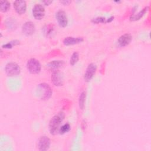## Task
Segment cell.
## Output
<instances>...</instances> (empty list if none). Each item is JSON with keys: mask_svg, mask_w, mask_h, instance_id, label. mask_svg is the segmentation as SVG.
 Segmentation results:
<instances>
[{"mask_svg": "<svg viewBox=\"0 0 151 151\" xmlns=\"http://www.w3.org/2000/svg\"><path fill=\"white\" fill-rule=\"evenodd\" d=\"M5 71L8 76L13 77L20 74L21 68L17 63L14 62H10L6 64Z\"/></svg>", "mask_w": 151, "mask_h": 151, "instance_id": "4", "label": "cell"}, {"mask_svg": "<svg viewBox=\"0 0 151 151\" xmlns=\"http://www.w3.org/2000/svg\"><path fill=\"white\" fill-rule=\"evenodd\" d=\"M132 40L131 34L126 33L121 35L117 40V45L120 47H124L129 45Z\"/></svg>", "mask_w": 151, "mask_h": 151, "instance_id": "12", "label": "cell"}, {"mask_svg": "<svg viewBox=\"0 0 151 151\" xmlns=\"http://www.w3.org/2000/svg\"><path fill=\"white\" fill-rule=\"evenodd\" d=\"M51 140L47 136H41L38 140V148L40 151H46L49 149Z\"/></svg>", "mask_w": 151, "mask_h": 151, "instance_id": "7", "label": "cell"}, {"mask_svg": "<svg viewBox=\"0 0 151 151\" xmlns=\"http://www.w3.org/2000/svg\"><path fill=\"white\" fill-rule=\"evenodd\" d=\"M86 92L85 91L81 92V93L80 95L79 100H78V103H79V107L80 109L83 110L84 107V103L86 100Z\"/></svg>", "mask_w": 151, "mask_h": 151, "instance_id": "17", "label": "cell"}, {"mask_svg": "<svg viewBox=\"0 0 151 151\" xmlns=\"http://www.w3.org/2000/svg\"><path fill=\"white\" fill-rule=\"evenodd\" d=\"M64 117V113L63 111H60L51 119L48 125L49 131L51 134L55 135L57 133Z\"/></svg>", "mask_w": 151, "mask_h": 151, "instance_id": "1", "label": "cell"}, {"mask_svg": "<svg viewBox=\"0 0 151 151\" xmlns=\"http://www.w3.org/2000/svg\"><path fill=\"white\" fill-rule=\"evenodd\" d=\"M149 9V6H146L144 7L141 11H140L137 14L131 15L130 17V21H137V20L140 19L146 14V12L148 11Z\"/></svg>", "mask_w": 151, "mask_h": 151, "instance_id": "15", "label": "cell"}, {"mask_svg": "<svg viewBox=\"0 0 151 151\" xmlns=\"http://www.w3.org/2000/svg\"><path fill=\"white\" fill-rule=\"evenodd\" d=\"M55 19L60 27L64 28L67 26L68 18L65 12L62 9H60L55 13Z\"/></svg>", "mask_w": 151, "mask_h": 151, "instance_id": "5", "label": "cell"}, {"mask_svg": "<svg viewBox=\"0 0 151 151\" xmlns=\"http://www.w3.org/2000/svg\"><path fill=\"white\" fill-rule=\"evenodd\" d=\"M70 125L69 123H65L64 124L60 126L58 130V132L60 134H63L67 132H68L70 130Z\"/></svg>", "mask_w": 151, "mask_h": 151, "instance_id": "19", "label": "cell"}, {"mask_svg": "<svg viewBox=\"0 0 151 151\" xmlns=\"http://www.w3.org/2000/svg\"><path fill=\"white\" fill-rule=\"evenodd\" d=\"M91 22L94 24L99 23H107V18L103 17H97L92 19Z\"/></svg>", "mask_w": 151, "mask_h": 151, "instance_id": "21", "label": "cell"}, {"mask_svg": "<svg viewBox=\"0 0 151 151\" xmlns=\"http://www.w3.org/2000/svg\"><path fill=\"white\" fill-rule=\"evenodd\" d=\"M61 3H62L63 4H64V5H68V4H69L70 3H71V1H60Z\"/></svg>", "mask_w": 151, "mask_h": 151, "instance_id": "23", "label": "cell"}, {"mask_svg": "<svg viewBox=\"0 0 151 151\" xmlns=\"http://www.w3.org/2000/svg\"><path fill=\"white\" fill-rule=\"evenodd\" d=\"M97 70V66L94 63H90L88 65L86 72L84 74V80L86 82L90 81L94 77Z\"/></svg>", "mask_w": 151, "mask_h": 151, "instance_id": "9", "label": "cell"}, {"mask_svg": "<svg viewBox=\"0 0 151 151\" xmlns=\"http://www.w3.org/2000/svg\"><path fill=\"white\" fill-rule=\"evenodd\" d=\"M13 5L15 11L19 15H22L25 12L27 9V4L25 1L16 0L14 2Z\"/></svg>", "mask_w": 151, "mask_h": 151, "instance_id": "11", "label": "cell"}, {"mask_svg": "<svg viewBox=\"0 0 151 151\" xmlns=\"http://www.w3.org/2000/svg\"><path fill=\"white\" fill-rule=\"evenodd\" d=\"M51 82L56 86H61L64 83L63 74L59 70L54 71L51 74Z\"/></svg>", "mask_w": 151, "mask_h": 151, "instance_id": "8", "label": "cell"}, {"mask_svg": "<svg viewBox=\"0 0 151 151\" xmlns=\"http://www.w3.org/2000/svg\"><path fill=\"white\" fill-rule=\"evenodd\" d=\"M44 34H45L47 36H48L50 34H51L53 32V30H54L53 25L51 24L46 25L45 28H44Z\"/></svg>", "mask_w": 151, "mask_h": 151, "instance_id": "22", "label": "cell"}, {"mask_svg": "<svg viewBox=\"0 0 151 151\" xmlns=\"http://www.w3.org/2000/svg\"><path fill=\"white\" fill-rule=\"evenodd\" d=\"M83 41H84V38L83 37H67L63 40V42L65 45H75V44L81 43Z\"/></svg>", "mask_w": 151, "mask_h": 151, "instance_id": "13", "label": "cell"}, {"mask_svg": "<svg viewBox=\"0 0 151 151\" xmlns=\"http://www.w3.org/2000/svg\"><path fill=\"white\" fill-rule=\"evenodd\" d=\"M32 12L35 19L40 20L42 19L45 15L44 6L41 4H35L32 8Z\"/></svg>", "mask_w": 151, "mask_h": 151, "instance_id": "6", "label": "cell"}, {"mask_svg": "<svg viewBox=\"0 0 151 151\" xmlns=\"http://www.w3.org/2000/svg\"><path fill=\"white\" fill-rule=\"evenodd\" d=\"M78 60H79V54L78 52L75 51L72 54L71 56V58L70 60V64L71 65H74L78 62Z\"/></svg>", "mask_w": 151, "mask_h": 151, "instance_id": "18", "label": "cell"}, {"mask_svg": "<svg viewBox=\"0 0 151 151\" xmlns=\"http://www.w3.org/2000/svg\"><path fill=\"white\" fill-rule=\"evenodd\" d=\"M37 93L41 100H47L51 97L52 90L49 84L45 83H42L37 86Z\"/></svg>", "mask_w": 151, "mask_h": 151, "instance_id": "2", "label": "cell"}, {"mask_svg": "<svg viewBox=\"0 0 151 151\" xmlns=\"http://www.w3.org/2000/svg\"><path fill=\"white\" fill-rule=\"evenodd\" d=\"M64 64V61L63 60H53L48 63L47 64V67L49 70L54 71L58 70V69L61 68Z\"/></svg>", "mask_w": 151, "mask_h": 151, "instance_id": "14", "label": "cell"}, {"mask_svg": "<svg viewBox=\"0 0 151 151\" xmlns=\"http://www.w3.org/2000/svg\"><path fill=\"white\" fill-rule=\"evenodd\" d=\"M11 6V4L8 1H1L0 2V9L2 12H7Z\"/></svg>", "mask_w": 151, "mask_h": 151, "instance_id": "16", "label": "cell"}, {"mask_svg": "<svg viewBox=\"0 0 151 151\" xmlns=\"http://www.w3.org/2000/svg\"><path fill=\"white\" fill-rule=\"evenodd\" d=\"M27 68L30 73L36 74L40 72L41 65L38 60L35 58H31L28 60L27 63Z\"/></svg>", "mask_w": 151, "mask_h": 151, "instance_id": "3", "label": "cell"}, {"mask_svg": "<svg viewBox=\"0 0 151 151\" xmlns=\"http://www.w3.org/2000/svg\"><path fill=\"white\" fill-rule=\"evenodd\" d=\"M35 27L32 21H27L22 26V31L26 36H31L35 32Z\"/></svg>", "mask_w": 151, "mask_h": 151, "instance_id": "10", "label": "cell"}, {"mask_svg": "<svg viewBox=\"0 0 151 151\" xmlns=\"http://www.w3.org/2000/svg\"><path fill=\"white\" fill-rule=\"evenodd\" d=\"M52 2V1H42V2H43L44 4H45V5H48L50 4Z\"/></svg>", "mask_w": 151, "mask_h": 151, "instance_id": "24", "label": "cell"}, {"mask_svg": "<svg viewBox=\"0 0 151 151\" xmlns=\"http://www.w3.org/2000/svg\"><path fill=\"white\" fill-rule=\"evenodd\" d=\"M19 44V41L18 40H13L12 41H10L5 44H4L2 45V48H7V49H9V48H12V47L14 45H17Z\"/></svg>", "mask_w": 151, "mask_h": 151, "instance_id": "20", "label": "cell"}]
</instances>
